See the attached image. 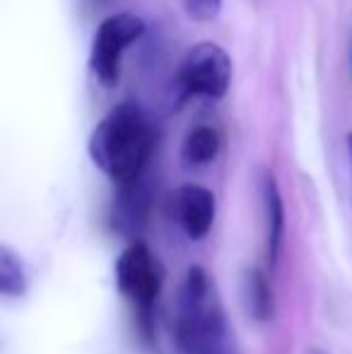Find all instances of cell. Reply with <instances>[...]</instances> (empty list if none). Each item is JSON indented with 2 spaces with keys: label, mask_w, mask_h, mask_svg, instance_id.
<instances>
[{
  "label": "cell",
  "mask_w": 352,
  "mask_h": 354,
  "mask_svg": "<svg viewBox=\"0 0 352 354\" xmlns=\"http://www.w3.org/2000/svg\"><path fill=\"white\" fill-rule=\"evenodd\" d=\"M157 145L150 116L136 102H121L92 128L87 152L92 164L118 186L142 176Z\"/></svg>",
  "instance_id": "cell-1"
},
{
  "label": "cell",
  "mask_w": 352,
  "mask_h": 354,
  "mask_svg": "<svg viewBox=\"0 0 352 354\" xmlns=\"http://www.w3.org/2000/svg\"><path fill=\"white\" fill-rule=\"evenodd\" d=\"M172 330L183 354H215L230 347L225 308L205 268L191 266L183 275L174 301Z\"/></svg>",
  "instance_id": "cell-2"
},
{
  "label": "cell",
  "mask_w": 352,
  "mask_h": 354,
  "mask_svg": "<svg viewBox=\"0 0 352 354\" xmlns=\"http://www.w3.org/2000/svg\"><path fill=\"white\" fill-rule=\"evenodd\" d=\"M145 34V19L136 12H116L97 24L89 46V73L104 89H116L126 51Z\"/></svg>",
  "instance_id": "cell-3"
},
{
  "label": "cell",
  "mask_w": 352,
  "mask_h": 354,
  "mask_svg": "<svg viewBox=\"0 0 352 354\" xmlns=\"http://www.w3.org/2000/svg\"><path fill=\"white\" fill-rule=\"evenodd\" d=\"M232 58L220 44L201 41L188 48L176 73V84L183 97L217 102L230 92Z\"/></svg>",
  "instance_id": "cell-4"
},
{
  "label": "cell",
  "mask_w": 352,
  "mask_h": 354,
  "mask_svg": "<svg viewBox=\"0 0 352 354\" xmlns=\"http://www.w3.org/2000/svg\"><path fill=\"white\" fill-rule=\"evenodd\" d=\"M162 284H165V270L147 243L133 241L131 246L123 248L116 261V289L126 301L133 304V308L150 313V308L160 299Z\"/></svg>",
  "instance_id": "cell-5"
},
{
  "label": "cell",
  "mask_w": 352,
  "mask_h": 354,
  "mask_svg": "<svg viewBox=\"0 0 352 354\" xmlns=\"http://www.w3.org/2000/svg\"><path fill=\"white\" fill-rule=\"evenodd\" d=\"M172 219L191 241H203L210 234L217 214V201L210 188L201 183H183L169 198Z\"/></svg>",
  "instance_id": "cell-6"
},
{
  "label": "cell",
  "mask_w": 352,
  "mask_h": 354,
  "mask_svg": "<svg viewBox=\"0 0 352 354\" xmlns=\"http://www.w3.org/2000/svg\"><path fill=\"white\" fill-rule=\"evenodd\" d=\"M261 193V212H263V248L268 268H275L280 261L282 241H285V203L277 186L275 176L270 171H261L259 178Z\"/></svg>",
  "instance_id": "cell-7"
},
{
  "label": "cell",
  "mask_w": 352,
  "mask_h": 354,
  "mask_svg": "<svg viewBox=\"0 0 352 354\" xmlns=\"http://www.w3.org/2000/svg\"><path fill=\"white\" fill-rule=\"evenodd\" d=\"M222 149V138L220 131L212 126H193L191 131L186 133L181 142V159L186 167L198 169V167H207L217 159Z\"/></svg>",
  "instance_id": "cell-8"
},
{
  "label": "cell",
  "mask_w": 352,
  "mask_h": 354,
  "mask_svg": "<svg viewBox=\"0 0 352 354\" xmlns=\"http://www.w3.org/2000/svg\"><path fill=\"white\" fill-rule=\"evenodd\" d=\"M241 299L249 311V316L259 323H266L275 313V297H272V287L266 272L249 270L241 282Z\"/></svg>",
  "instance_id": "cell-9"
},
{
  "label": "cell",
  "mask_w": 352,
  "mask_h": 354,
  "mask_svg": "<svg viewBox=\"0 0 352 354\" xmlns=\"http://www.w3.org/2000/svg\"><path fill=\"white\" fill-rule=\"evenodd\" d=\"M0 294L5 299H19L27 294V268L8 243L0 246Z\"/></svg>",
  "instance_id": "cell-10"
},
{
  "label": "cell",
  "mask_w": 352,
  "mask_h": 354,
  "mask_svg": "<svg viewBox=\"0 0 352 354\" xmlns=\"http://www.w3.org/2000/svg\"><path fill=\"white\" fill-rule=\"evenodd\" d=\"M183 12L196 22H212L220 15L222 0H178Z\"/></svg>",
  "instance_id": "cell-11"
},
{
  "label": "cell",
  "mask_w": 352,
  "mask_h": 354,
  "mask_svg": "<svg viewBox=\"0 0 352 354\" xmlns=\"http://www.w3.org/2000/svg\"><path fill=\"white\" fill-rule=\"evenodd\" d=\"M348 157H350V174H352V131L348 133Z\"/></svg>",
  "instance_id": "cell-12"
},
{
  "label": "cell",
  "mask_w": 352,
  "mask_h": 354,
  "mask_svg": "<svg viewBox=\"0 0 352 354\" xmlns=\"http://www.w3.org/2000/svg\"><path fill=\"white\" fill-rule=\"evenodd\" d=\"M348 61H350V71H352V34H350V46H348Z\"/></svg>",
  "instance_id": "cell-13"
},
{
  "label": "cell",
  "mask_w": 352,
  "mask_h": 354,
  "mask_svg": "<svg viewBox=\"0 0 352 354\" xmlns=\"http://www.w3.org/2000/svg\"><path fill=\"white\" fill-rule=\"evenodd\" d=\"M215 354H234V350H232V347H227V350H220V352H215Z\"/></svg>",
  "instance_id": "cell-14"
},
{
  "label": "cell",
  "mask_w": 352,
  "mask_h": 354,
  "mask_svg": "<svg viewBox=\"0 0 352 354\" xmlns=\"http://www.w3.org/2000/svg\"><path fill=\"white\" fill-rule=\"evenodd\" d=\"M311 354H326V352H321V350H311Z\"/></svg>",
  "instance_id": "cell-15"
}]
</instances>
